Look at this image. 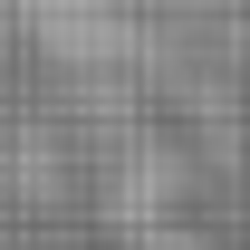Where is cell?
Listing matches in <instances>:
<instances>
[{
    "label": "cell",
    "instance_id": "6da1fadb",
    "mask_svg": "<svg viewBox=\"0 0 250 250\" xmlns=\"http://www.w3.org/2000/svg\"><path fill=\"white\" fill-rule=\"evenodd\" d=\"M125 250H221V241H202V231H145V241H125Z\"/></svg>",
    "mask_w": 250,
    "mask_h": 250
}]
</instances>
